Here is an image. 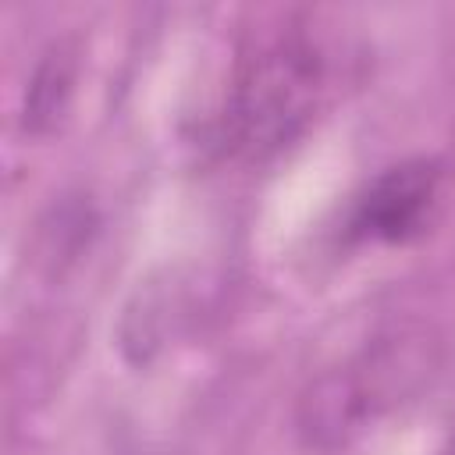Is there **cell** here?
Segmentation results:
<instances>
[{
	"label": "cell",
	"instance_id": "6da1fadb",
	"mask_svg": "<svg viewBox=\"0 0 455 455\" xmlns=\"http://www.w3.org/2000/svg\"><path fill=\"white\" fill-rule=\"evenodd\" d=\"M323 92V57L306 36H281L259 46L238 71L228 110L224 146L238 160H270L291 146Z\"/></svg>",
	"mask_w": 455,
	"mask_h": 455
},
{
	"label": "cell",
	"instance_id": "7a4b0ae2",
	"mask_svg": "<svg viewBox=\"0 0 455 455\" xmlns=\"http://www.w3.org/2000/svg\"><path fill=\"white\" fill-rule=\"evenodd\" d=\"M430 373L423 338H387L355 363L320 373L299 398L295 427L309 448L334 451L348 444L384 409L402 402Z\"/></svg>",
	"mask_w": 455,
	"mask_h": 455
},
{
	"label": "cell",
	"instance_id": "3957f363",
	"mask_svg": "<svg viewBox=\"0 0 455 455\" xmlns=\"http://www.w3.org/2000/svg\"><path fill=\"white\" fill-rule=\"evenodd\" d=\"M441 164L416 156L387 167L355 203L352 235L373 242H405L416 235L437 199Z\"/></svg>",
	"mask_w": 455,
	"mask_h": 455
},
{
	"label": "cell",
	"instance_id": "277c9868",
	"mask_svg": "<svg viewBox=\"0 0 455 455\" xmlns=\"http://www.w3.org/2000/svg\"><path fill=\"white\" fill-rule=\"evenodd\" d=\"M71 89H75V53L57 43L43 53V60L32 71V82L25 89V107H21V124L32 135H46L60 124V117L68 114L71 103Z\"/></svg>",
	"mask_w": 455,
	"mask_h": 455
},
{
	"label": "cell",
	"instance_id": "5b68a950",
	"mask_svg": "<svg viewBox=\"0 0 455 455\" xmlns=\"http://www.w3.org/2000/svg\"><path fill=\"white\" fill-rule=\"evenodd\" d=\"M444 455H455V441H451V448H448V451H444Z\"/></svg>",
	"mask_w": 455,
	"mask_h": 455
}]
</instances>
